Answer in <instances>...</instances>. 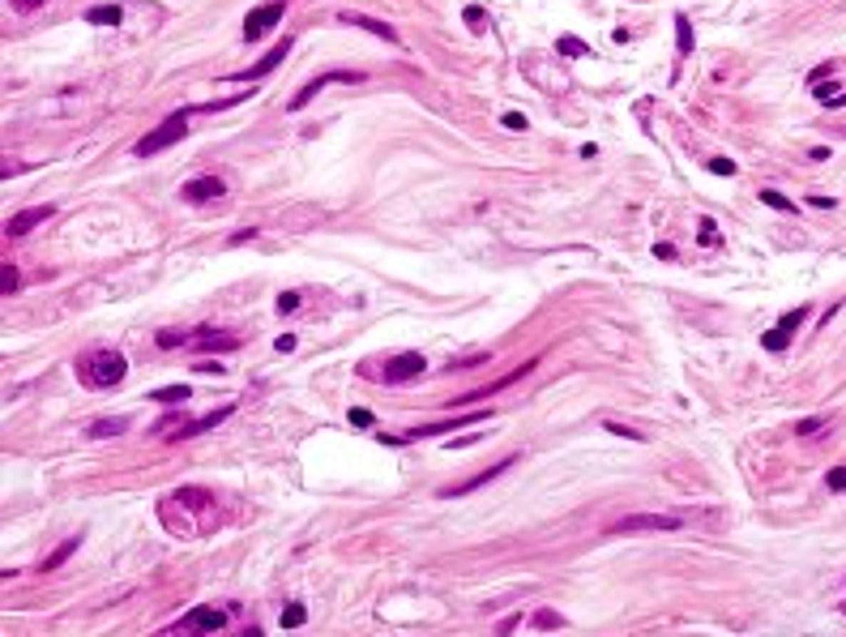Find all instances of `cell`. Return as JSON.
Masks as SVG:
<instances>
[{"mask_svg": "<svg viewBox=\"0 0 846 637\" xmlns=\"http://www.w3.org/2000/svg\"><path fill=\"white\" fill-rule=\"evenodd\" d=\"M124 372H128V364H124V355L120 351H90L86 360H77V377L90 385V389H111V385H120L124 381Z\"/></svg>", "mask_w": 846, "mask_h": 637, "instance_id": "obj_1", "label": "cell"}, {"mask_svg": "<svg viewBox=\"0 0 846 637\" xmlns=\"http://www.w3.org/2000/svg\"><path fill=\"white\" fill-rule=\"evenodd\" d=\"M188 116H193L188 107H184V111H175V116H167L158 128H150V133H146V137L133 146V154H137V158H154V154L171 150V146H175L184 133H188Z\"/></svg>", "mask_w": 846, "mask_h": 637, "instance_id": "obj_2", "label": "cell"}, {"mask_svg": "<svg viewBox=\"0 0 846 637\" xmlns=\"http://www.w3.org/2000/svg\"><path fill=\"white\" fill-rule=\"evenodd\" d=\"M684 522L676 514H633L607 526V535H641V531H680Z\"/></svg>", "mask_w": 846, "mask_h": 637, "instance_id": "obj_3", "label": "cell"}, {"mask_svg": "<svg viewBox=\"0 0 846 637\" xmlns=\"http://www.w3.org/2000/svg\"><path fill=\"white\" fill-rule=\"evenodd\" d=\"M282 13H287V0H265V4H257V9H248V17H244V39H248V43L265 39V34L282 21Z\"/></svg>", "mask_w": 846, "mask_h": 637, "instance_id": "obj_4", "label": "cell"}, {"mask_svg": "<svg viewBox=\"0 0 846 637\" xmlns=\"http://www.w3.org/2000/svg\"><path fill=\"white\" fill-rule=\"evenodd\" d=\"M334 81H342V86H360V81H364V73H355V68H334V73H321V77H312V81H308V86H304L295 98H291V111L308 107V103H312V98H317L325 86H334Z\"/></svg>", "mask_w": 846, "mask_h": 637, "instance_id": "obj_5", "label": "cell"}, {"mask_svg": "<svg viewBox=\"0 0 846 637\" xmlns=\"http://www.w3.org/2000/svg\"><path fill=\"white\" fill-rule=\"evenodd\" d=\"M423 368H427V360H423L419 351H402V355H394L389 364H385V385H402V381H415L423 377Z\"/></svg>", "mask_w": 846, "mask_h": 637, "instance_id": "obj_6", "label": "cell"}, {"mask_svg": "<svg viewBox=\"0 0 846 637\" xmlns=\"http://www.w3.org/2000/svg\"><path fill=\"white\" fill-rule=\"evenodd\" d=\"M223 625H227V612H218V608H193L188 616H180L184 633H218Z\"/></svg>", "mask_w": 846, "mask_h": 637, "instance_id": "obj_7", "label": "cell"}, {"mask_svg": "<svg viewBox=\"0 0 846 637\" xmlns=\"http://www.w3.org/2000/svg\"><path fill=\"white\" fill-rule=\"evenodd\" d=\"M287 51H291V39H282L278 47H270V51H265V56H261V60H257L253 68H244V73H231V81H257V77L274 73V68L282 64V56H287Z\"/></svg>", "mask_w": 846, "mask_h": 637, "instance_id": "obj_8", "label": "cell"}, {"mask_svg": "<svg viewBox=\"0 0 846 637\" xmlns=\"http://www.w3.org/2000/svg\"><path fill=\"white\" fill-rule=\"evenodd\" d=\"M180 193H184V201L201 205V201H214V197H223V193H227V184H223L218 175H193V180L180 188Z\"/></svg>", "mask_w": 846, "mask_h": 637, "instance_id": "obj_9", "label": "cell"}, {"mask_svg": "<svg viewBox=\"0 0 846 637\" xmlns=\"http://www.w3.org/2000/svg\"><path fill=\"white\" fill-rule=\"evenodd\" d=\"M51 214H56L51 205H30V210H21V214H13V218L4 223V235H13V240H17V235H26L30 227H39V223H47Z\"/></svg>", "mask_w": 846, "mask_h": 637, "instance_id": "obj_10", "label": "cell"}, {"mask_svg": "<svg viewBox=\"0 0 846 637\" xmlns=\"http://www.w3.org/2000/svg\"><path fill=\"white\" fill-rule=\"evenodd\" d=\"M513 462H517V458H504V462H496V467H487V471H479L474 479H466V484H457V488H444L440 496H444V501H453V496H466V492H474V488H483L487 479H496V475H504V471H509Z\"/></svg>", "mask_w": 846, "mask_h": 637, "instance_id": "obj_11", "label": "cell"}, {"mask_svg": "<svg viewBox=\"0 0 846 637\" xmlns=\"http://www.w3.org/2000/svg\"><path fill=\"white\" fill-rule=\"evenodd\" d=\"M235 407H218V411H210V415H201V419H193V424H180V432H171L175 441H188V437H201V432H210V428H218L227 415H231Z\"/></svg>", "mask_w": 846, "mask_h": 637, "instance_id": "obj_12", "label": "cell"}, {"mask_svg": "<svg viewBox=\"0 0 846 637\" xmlns=\"http://www.w3.org/2000/svg\"><path fill=\"white\" fill-rule=\"evenodd\" d=\"M342 21H351V26H360V30H368V34H377V39H385V43H398V30H394L389 21L368 17V13H347Z\"/></svg>", "mask_w": 846, "mask_h": 637, "instance_id": "obj_13", "label": "cell"}, {"mask_svg": "<svg viewBox=\"0 0 846 637\" xmlns=\"http://www.w3.org/2000/svg\"><path fill=\"white\" fill-rule=\"evenodd\" d=\"M193 342H197V347H205V351H235V347H240L235 338H227V334H214L210 325H201V330L193 334Z\"/></svg>", "mask_w": 846, "mask_h": 637, "instance_id": "obj_14", "label": "cell"}, {"mask_svg": "<svg viewBox=\"0 0 846 637\" xmlns=\"http://www.w3.org/2000/svg\"><path fill=\"white\" fill-rule=\"evenodd\" d=\"M120 17H124L120 4H94V9H86V21L90 26H116Z\"/></svg>", "mask_w": 846, "mask_h": 637, "instance_id": "obj_15", "label": "cell"}, {"mask_svg": "<svg viewBox=\"0 0 846 637\" xmlns=\"http://www.w3.org/2000/svg\"><path fill=\"white\" fill-rule=\"evenodd\" d=\"M150 398L163 402V407H184V402L193 398V389H188V385H167V389H154Z\"/></svg>", "mask_w": 846, "mask_h": 637, "instance_id": "obj_16", "label": "cell"}, {"mask_svg": "<svg viewBox=\"0 0 846 637\" xmlns=\"http://www.w3.org/2000/svg\"><path fill=\"white\" fill-rule=\"evenodd\" d=\"M791 338H795V330H787V325L778 321V325L761 338V347H765V351H787V347H791Z\"/></svg>", "mask_w": 846, "mask_h": 637, "instance_id": "obj_17", "label": "cell"}, {"mask_svg": "<svg viewBox=\"0 0 846 637\" xmlns=\"http://www.w3.org/2000/svg\"><path fill=\"white\" fill-rule=\"evenodd\" d=\"M556 51H564V56H573V60H581V56H594V47H590V43H581V39H573V34L556 39Z\"/></svg>", "mask_w": 846, "mask_h": 637, "instance_id": "obj_18", "label": "cell"}, {"mask_svg": "<svg viewBox=\"0 0 846 637\" xmlns=\"http://www.w3.org/2000/svg\"><path fill=\"white\" fill-rule=\"evenodd\" d=\"M676 47H680V56H688V51H693V26H688V17H684V13H676Z\"/></svg>", "mask_w": 846, "mask_h": 637, "instance_id": "obj_19", "label": "cell"}, {"mask_svg": "<svg viewBox=\"0 0 846 637\" xmlns=\"http://www.w3.org/2000/svg\"><path fill=\"white\" fill-rule=\"evenodd\" d=\"M77 544H81L77 535H73V539H64V544H60V548H56V552H51V556L43 561V569H60V565H64V561H68V556L77 552Z\"/></svg>", "mask_w": 846, "mask_h": 637, "instance_id": "obj_20", "label": "cell"}, {"mask_svg": "<svg viewBox=\"0 0 846 637\" xmlns=\"http://www.w3.org/2000/svg\"><path fill=\"white\" fill-rule=\"evenodd\" d=\"M757 197H761V205H770V210H795V201H791V197H783L778 188H761Z\"/></svg>", "mask_w": 846, "mask_h": 637, "instance_id": "obj_21", "label": "cell"}, {"mask_svg": "<svg viewBox=\"0 0 846 637\" xmlns=\"http://www.w3.org/2000/svg\"><path fill=\"white\" fill-rule=\"evenodd\" d=\"M128 428V419H98V424H90V437H120Z\"/></svg>", "mask_w": 846, "mask_h": 637, "instance_id": "obj_22", "label": "cell"}, {"mask_svg": "<svg viewBox=\"0 0 846 637\" xmlns=\"http://www.w3.org/2000/svg\"><path fill=\"white\" fill-rule=\"evenodd\" d=\"M304 621H308L304 603H291V608H282V616H278V625H282V629H300Z\"/></svg>", "mask_w": 846, "mask_h": 637, "instance_id": "obj_23", "label": "cell"}, {"mask_svg": "<svg viewBox=\"0 0 846 637\" xmlns=\"http://www.w3.org/2000/svg\"><path fill=\"white\" fill-rule=\"evenodd\" d=\"M821 428H830V419H825V415H808V419L795 424V437H817Z\"/></svg>", "mask_w": 846, "mask_h": 637, "instance_id": "obj_24", "label": "cell"}, {"mask_svg": "<svg viewBox=\"0 0 846 637\" xmlns=\"http://www.w3.org/2000/svg\"><path fill=\"white\" fill-rule=\"evenodd\" d=\"M154 342H158L163 351H171V347H184V342H193V338H188V334H175V330H163Z\"/></svg>", "mask_w": 846, "mask_h": 637, "instance_id": "obj_25", "label": "cell"}, {"mask_svg": "<svg viewBox=\"0 0 846 637\" xmlns=\"http://www.w3.org/2000/svg\"><path fill=\"white\" fill-rule=\"evenodd\" d=\"M462 17H466V26H470V30H483V26H487V13H483L479 4H466V13H462Z\"/></svg>", "mask_w": 846, "mask_h": 637, "instance_id": "obj_26", "label": "cell"}, {"mask_svg": "<svg viewBox=\"0 0 846 637\" xmlns=\"http://www.w3.org/2000/svg\"><path fill=\"white\" fill-rule=\"evenodd\" d=\"M697 227H701V244L714 248V244H718V223H714V218H701Z\"/></svg>", "mask_w": 846, "mask_h": 637, "instance_id": "obj_27", "label": "cell"}, {"mask_svg": "<svg viewBox=\"0 0 846 637\" xmlns=\"http://www.w3.org/2000/svg\"><path fill=\"white\" fill-rule=\"evenodd\" d=\"M825 484H830V492H846V462H842V467H834V471L825 475Z\"/></svg>", "mask_w": 846, "mask_h": 637, "instance_id": "obj_28", "label": "cell"}, {"mask_svg": "<svg viewBox=\"0 0 846 637\" xmlns=\"http://www.w3.org/2000/svg\"><path fill=\"white\" fill-rule=\"evenodd\" d=\"M17 282H21V278H17V270H13V265H4V274H0V291H4V295H13V291H17Z\"/></svg>", "mask_w": 846, "mask_h": 637, "instance_id": "obj_29", "label": "cell"}, {"mask_svg": "<svg viewBox=\"0 0 846 637\" xmlns=\"http://www.w3.org/2000/svg\"><path fill=\"white\" fill-rule=\"evenodd\" d=\"M564 621L556 616V612H534V629H560Z\"/></svg>", "mask_w": 846, "mask_h": 637, "instance_id": "obj_30", "label": "cell"}, {"mask_svg": "<svg viewBox=\"0 0 846 637\" xmlns=\"http://www.w3.org/2000/svg\"><path fill=\"white\" fill-rule=\"evenodd\" d=\"M500 124H504L509 133H526V116H521V111H509V116H504Z\"/></svg>", "mask_w": 846, "mask_h": 637, "instance_id": "obj_31", "label": "cell"}, {"mask_svg": "<svg viewBox=\"0 0 846 637\" xmlns=\"http://www.w3.org/2000/svg\"><path fill=\"white\" fill-rule=\"evenodd\" d=\"M295 308H300V295H295V291H282V295H278V312L287 317V312H295Z\"/></svg>", "mask_w": 846, "mask_h": 637, "instance_id": "obj_32", "label": "cell"}, {"mask_svg": "<svg viewBox=\"0 0 846 637\" xmlns=\"http://www.w3.org/2000/svg\"><path fill=\"white\" fill-rule=\"evenodd\" d=\"M710 171L714 175H735V163L731 158H710Z\"/></svg>", "mask_w": 846, "mask_h": 637, "instance_id": "obj_33", "label": "cell"}, {"mask_svg": "<svg viewBox=\"0 0 846 637\" xmlns=\"http://www.w3.org/2000/svg\"><path fill=\"white\" fill-rule=\"evenodd\" d=\"M351 424H355V428H372V411L355 407V411H351Z\"/></svg>", "mask_w": 846, "mask_h": 637, "instance_id": "obj_34", "label": "cell"}, {"mask_svg": "<svg viewBox=\"0 0 846 637\" xmlns=\"http://www.w3.org/2000/svg\"><path fill=\"white\" fill-rule=\"evenodd\" d=\"M821 77H834V60H830V64H817L808 81H812V86H821Z\"/></svg>", "mask_w": 846, "mask_h": 637, "instance_id": "obj_35", "label": "cell"}, {"mask_svg": "<svg viewBox=\"0 0 846 637\" xmlns=\"http://www.w3.org/2000/svg\"><path fill=\"white\" fill-rule=\"evenodd\" d=\"M607 432H616V437H628V441H646L641 432H633V428H624V424H607Z\"/></svg>", "mask_w": 846, "mask_h": 637, "instance_id": "obj_36", "label": "cell"}, {"mask_svg": "<svg viewBox=\"0 0 846 637\" xmlns=\"http://www.w3.org/2000/svg\"><path fill=\"white\" fill-rule=\"evenodd\" d=\"M193 368H197V372H205V377H223V372H227L223 364H210V360H205V364H193Z\"/></svg>", "mask_w": 846, "mask_h": 637, "instance_id": "obj_37", "label": "cell"}, {"mask_svg": "<svg viewBox=\"0 0 846 637\" xmlns=\"http://www.w3.org/2000/svg\"><path fill=\"white\" fill-rule=\"evenodd\" d=\"M43 4H47V0H13L17 13H34V9H43Z\"/></svg>", "mask_w": 846, "mask_h": 637, "instance_id": "obj_38", "label": "cell"}, {"mask_svg": "<svg viewBox=\"0 0 846 637\" xmlns=\"http://www.w3.org/2000/svg\"><path fill=\"white\" fill-rule=\"evenodd\" d=\"M253 235H257V227H248V231H235V235H231V244H248Z\"/></svg>", "mask_w": 846, "mask_h": 637, "instance_id": "obj_39", "label": "cell"}, {"mask_svg": "<svg viewBox=\"0 0 846 637\" xmlns=\"http://www.w3.org/2000/svg\"><path fill=\"white\" fill-rule=\"evenodd\" d=\"M654 257H663V261H671V257H676V248H671V244H654Z\"/></svg>", "mask_w": 846, "mask_h": 637, "instance_id": "obj_40", "label": "cell"}, {"mask_svg": "<svg viewBox=\"0 0 846 637\" xmlns=\"http://www.w3.org/2000/svg\"><path fill=\"white\" fill-rule=\"evenodd\" d=\"M274 347H278V351H295V334H282V338H278Z\"/></svg>", "mask_w": 846, "mask_h": 637, "instance_id": "obj_41", "label": "cell"}, {"mask_svg": "<svg viewBox=\"0 0 846 637\" xmlns=\"http://www.w3.org/2000/svg\"><path fill=\"white\" fill-rule=\"evenodd\" d=\"M825 107H846V90H838V94H834V98H830Z\"/></svg>", "mask_w": 846, "mask_h": 637, "instance_id": "obj_42", "label": "cell"}, {"mask_svg": "<svg viewBox=\"0 0 846 637\" xmlns=\"http://www.w3.org/2000/svg\"><path fill=\"white\" fill-rule=\"evenodd\" d=\"M842 612H846V603H842Z\"/></svg>", "mask_w": 846, "mask_h": 637, "instance_id": "obj_43", "label": "cell"}]
</instances>
